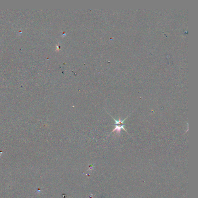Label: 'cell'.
Returning a JSON list of instances; mask_svg holds the SVG:
<instances>
[{"label": "cell", "instance_id": "obj_1", "mask_svg": "<svg viewBox=\"0 0 198 198\" xmlns=\"http://www.w3.org/2000/svg\"><path fill=\"white\" fill-rule=\"evenodd\" d=\"M127 119V118L125 119L124 120H123V121H121L120 118H119V121H117V120H116L115 119H114V118H113V119H114L115 121V127L114 129V130H113V131H112V132H114L115 131H116L117 134H118L120 135V132H121V129H123L124 130H125L126 132L127 133H128L125 130V129L124 127V125L123 124L124 121L125 120Z\"/></svg>", "mask_w": 198, "mask_h": 198}]
</instances>
